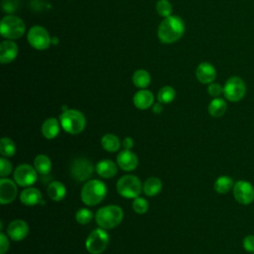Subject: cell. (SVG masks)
Returning <instances> with one entry per match:
<instances>
[{
	"mask_svg": "<svg viewBox=\"0 0 254 254\" xmlns=\"http://www.w3.org/2000/svg\"><path fill=\"white\" fill-rule=\"evenodd\" d=\"M185 32V23L178 16L165 18L158 28V38L164 44H172L182 38Z\"/></svg>",
	"mask_w": 254,
	"mask_h": 254,
	"instance_id": "6da1fadb",
	"label": "cell"
},
{
	"mask_svg": "<svg viewBox=\"0 0 254 254\" xmlns=\"http://www.w3.org/2000/svg\"><path fill=\"white\" fill-rule=\"evenodd\" d=\"M107 193L106 185L99 180H90L84 184L80 191V197L84 204L94 206L100 203Z\"/></svg>",
	"mask_w": 254,
	"mask_h": 254,
	"instance_id": "7a4b0ae2",
	"label": "cell"
},
{
	"mask_svg": "<svg viewBox=\"0 0 254 254\" xmlns=\"http://www.w3.org/2000/svg\"><path fill=\"white\" fill-rule=\"evenodd\" d=\"M123 219V210L118 205H106L95 213L96 223L104 229H111L120 224Z\"/></svg>",
	"mask_w": 254,
	"mask_h": 254,
	"instance_id": "3957f363",
	"label": "cell"
},
{
	"mask_svg": "<svg viewBox=\"0 0 254 254\" xmlns=\"http://www.w3.org/2000/svg\"><path fill=\"white\" fill-rule=\"evenodd\" d=\"M60 123L66 133L76 135L83 131L86 120L82 112L76 109H66L61 114Z\"/></svg>",
	"mask_w": 254,
	"mask_h": 254,
	"instance_id": "277c9868",
	"label": "cell"
},
{
	"mask_svg": "<svg viewBox=\"0 0 254 254\" xmlns=\"http://www.w3.org/2000/svg\"><path fill=\"white\" fill-rule=\"evenodd\" d=\"M25 24L17 16L8 15L1 20L0 34L8 40H15L21 38L25 33Z\"/></svg>",
	"mask_w": 254,
	"mask_h": 254,
	"instance_id": "5b68a950",
	"label": "cell"
},
{
	"mask_svg": "<svg viewBox=\"0 0 254 254\" xmlns=\"http://www.w3.org/2000/svg\"><path fill=\"white\" fill-rule=\"evenodd\" d=\"M117 191L126 198H136L140 195L143 187L138 177L133 175L123 176L116 184Z\"/></svg>",
	"mask_w": 254,
	"mask_h": 254,
	"instance_id": "8992f818",
	"label": "cell"
},
{
	"mask_svg": "<svg viewBox=\"0 0 254 254\" xmlns=\"http://www.w3.org/2000/svg\"><path fill=\"white\" fill-rule=\"evenodd\" d=\"M109 242V235L104 228H96L85 240V248L90 254L102 253Z\"/></svg>",
	"mask_w": 254,
	"mask_h": 254,
	"instance_id": "52a82bcc",
	"label": "cell"
},
{
	"mask_svg": "<svg viewBox=\"0 0 254 254\" xmlns=\"http://www.w3.org/2000/svg\"><path fill=\"white\" fill-rule=\"evenodd\" d=\"M246 93V84L239 76L229 77L224 86L223 94L225 98L231 102H237L241 100Z\"/></svg>",
	"mask_w": 254,
	"mask_h": 254,
	"instance_id": "ba28073f",
	"label": "cell"
},
{
	"mask_svg": "<svg viewBox=\"0 0 254 254\" xmlns=\"http://www.w3.org/2000/svg\"><path fill=\"white\" fill-rule=\"evenodd\" d=\"M28 42L36 50L43 51L50 47L51 37L48 31L41 26H34L28 32Z\"/></svg>",
	"mask_w": 254,
	"mask_h": 254,
	"instance_id": "9c48e42d",
	"label": "cell"
},
{
	"mask_svg": "<svg viewBox=\"0 0 254 254\" xmlns=\"http://www.w3.org/2000/svg\"><path fill=\"white\" fill-rule=\"evenodd\" d=\"M93 171V164L85 158H77L70 165V175L76 182L86 181L91 177Z\"/></svg>",
	"mask_w": 254,
	"mask_h": 254,
	"instance_id": "30bf717a",
	"label": "cell"
},
{
	"mask_svg": "<svg viewBox=\"0 0 254 254\" xmlns=\"http://www.w3.org/2000/svg\"><path fill=\"white\" fill-rule=\"evenodd\" d=\"M14 181L20 187H29L34 185L38 180V172L28 164L19 165L13 174Z\"/></svg>",
	"mask_w": 254,
	"mask_h": 254,
	"instance_id": "8fae6325",
	"label": "cell"
},
{
	"mask_svg": "<svg viewBox=\"0 0 254 254\" xmlns=\"http://www.w3.org/2000/svg\"><path fill=\"white\" fill-rule=\"evenodd\" d=\"M233 196L240 204H250L254 200V188L246 181H237L233 186Z\"/></svg>",
	"mask_w": 254,
	"mask_h": 254,
	"instance_id": "7c38bea8",
	"label": "cell"
},
{
	"mask_svg": "<svg viewBox=\"0 0 254 254\" xmlns=\"http://www.w3.org/2000/svg\"><path fill=\"white\" fill-rule=\"evenodd\" d=\"M10 179L2 178L0 180V203L1 204H8L11 203L17 195L18 190L17 186Z\"/></svg>",
	"mask_w": 254,
	"mask_h": 254,
	"instance_id": "4fadbf2b",
	"label": "cell"
},
{
	"mask_svg": "<svg viewBox=\"0 0 254 254\" xmlns=\"http://www.w3.org/2000/svg\"><path fill=\"white\" fill-rule=\"evenodd\" d=\"M7 234L14 241H21L29 234V226L22 219L13 220L7 227Z\"/></svg>",
	"mask_w": 254,
	"mask_h": 254,
	"instance_id": "5bb4252c",
	"label": "cell"
},
{
	"mask_svg": "<svg viewBox=\"0 0 254 254\" xmlns=\"http://www.w3.org/2000/svg\"><path fill=\"white\" fill-rule=\"evenodd\" d=\"M116 162L119 168L126 172H131L135 170L139 163L136 154L130 150H125V149L118 154L116 158Z\"/></svg>",
	"mask_w": 254,
	"mask_h": 254,
	"instance_id": "9a60e30c",
	"label": "cell"
},
{
	"mask_svg": "<svg viewBox=\"0 0 254 254\" xmlns=\"http://www.w3.org/2000/svg\"><path fill=\"white\" fill-rule=\"evenodd\" d=\"M196 78L201 83H211L216 77V70L214 66L206 62L200 63L195 70Z\"/></svg>",
	"mask_w": 254,
	"mask_h": 254,
	"instance_id": "2e32d148",
	"label": "cell"
},
{
	"mask_svg": "<svg viewBox=\"0 0 254 254\" xmlns=\"http://www.w3.org/2000/svg\"><path fill=\"white\" fill-rule=\"evenodd\" d=\"M18 55V46L11 40L3 41L0 44V62L5 64L15 60Z\"/></svg>",
	"mask_w": 254,
	"mask_h": 254,
	"instance_id": "e0dca14e",
	"label": "cell"
},
{
	"mask_svg": "<svg viewBox=\"0 0 254 254\" xmlns=\"http://www.w3.org/2000/svg\"><path fill=\"white\" fill-rule=\"evenodd\" d=\"M153 102H154V95L150 90H147V89H141L137 91L133 96L134 105L141 110L150 108Z\"/></svg>",
	"mask_w": 254,
	"mask_h": 254,
	"instance_id": "ac0fdd59",
	"label": "cell"
},
{
	"mask_svg": "<svg viewBox=\"0 0 254 254\" xmlns=\"http://www.w3.org/2000/svg\"><path fill=\"white\" fill-rule=\"evenodd\" d=\"M95 171L101 178L110 179L117 174V165L111 160H101L96 164Z\"/></svg>",
	"mask_w": 254,
	"mask_h": 254,
	"instance_id": "d6986e66",
	"label": "cell"
},
{
	"mask_svg": "<svg viewBox=\"0 0 254 254\" xmlns=\"http://www.w3.org/2000/svg\"><path fill=\"white\" fill-rule=\"evenodd\" d=\"M20 200L25 205H36L42 201V193L35 188H27L22 190Z\"/></svg>",
	"mask_w": 254,
	"mask_h": 254,
	"instance_id": "ffe728a7",
	"label": "cell"
},
{
	"mask_svg": "<svg viewBox=\"0 0 254 254\" xmlns=\"http://www.w3.org/2000/svg\"><path fill=\"white\" fill-rule=\"evenodd\" d=\"M42 133L47 139L56 138L60 133L59 121L54 117L46 119L42 125Z\"/></svg>",
	"mask_w": 254,
	"mask_h": 254,
	"instance_id": "44dd1931",
	"label": "cell"
},
{
	"mask_svg": "<svg viewBox=\"0 0 254 254\" xmlns=\"http://www.w3.org/2000/svg\"><path fill=\"white\" fill-rule=\"evenodd\" d=\"M47 192H48V195L50 196V198L52 200L61 201L62 199L64 198L65 193H66V190H65V187L63 183L58 182V181H54L48 186Z\"/></svg>",
	"mask_w": 254,
	"mask_h": 254,
	"instance_id": "7402d4cb",
	"label": "cell"
},
{
	"mask_svg": "<svg viewBox=\"0 0 254 254\" xmlns=\"http://www.w3.org/2000/svg\"><path fill=\"white\" fill-rule=\"evenodd\" d=\"M162 182L156 177L148 178L143 185V191L148 196H155L162 190Z\"/></svg>",
	"mask_w": 254,
	"mask_h": 254,
	"instance_id": "603a6c76",
	"label": "cell"
},
{
	"mask_svg": "<svg viewBox=\"0 0 254 254\" xmlns=\"http://www.w3.org/2000/svg\"><path fill=\"white\" fill-rule=\"evenodd\" d=\"M207 109H208V113L212 117H220L225 113L227 109V104L224 99L220 97H215L210 101Z\"/></svg>",
	"mask_w": 254,
	"mask_h": 254,
	"instance_id": "cb8c5ba5",
	"label": "cell"
},
{
	"mask_svg": "<svg viewBox=\"0 0 254 254\" xmlns=\"http://www.w3.org/2000/svg\"><path fill=\"white\" fill-rule=\"evenodd\" d=\"M34 168L41 175H48L52 170L51 159L44 154L38 155L34 160Z\"/></svg>",
	"mask_w": 254,
	"mask_h": 254,
	"instance_id": "d4e9b609",
	"label": "cell"
},
{
	"mask_svg": "<svg viewBox=\"0 0 254 254\" xmlns=\"http://www.w3.org/2000/svg\"><path fill=\"white\" fill-rule=\"evenodd\" d=\"M233 186H234V183L230 177L221 176L215 180L213 188L216 192L223 194L228 192L231 189H233Z\"/></svg>",
	"mask_w": 254,
	"mask_h": 254,
	"instance_id": "484cf974",
	"label": "cell"
},
{
	"mask_svg": "<svg viewBox=\"0 0 254 254\" xmlns=\"http://www.w3.org/2000/svg\"><path fill=\"white\" fill-rule=\"evenodd\" d=\"M132 81L134 85L138 88L144 89L151 82V76L149 72L145 69H137L132 76Z\"/></svg>",
	"mask_w": 254,
	"mask_h": 254,
	"instance_id": "4316f807",
	"label": "cell"
},
{
	"mask_svg": "<svg viewBox=\"0 0 254 254\" xmlns=\"http://www.w3.org/2000/svg\"><path fill=\"white\" fill-rule=\"evenodd\" d=\"M120 140L114 134H105L101 138V146L107 152H116L120 148Z\"/></svg>",
	"mask_w": 254,
	"mask_h": 254,
	"instance_id": "83f0119b",
	"label": "cell"
},
{
	"mask_svg": "<svg viewBox=\"0 0 254 254\" xmlns=\"http://www.w3.org/2000/svg\"><path fill=\"white\" fill-rule=\"evenodd\" d=\"M0 153L3 157H13L16 153L15 143L7 137H3L0 141Z\"/></svg>",
	"mask_w": 254,
	"mask_h": 254,
	"instance_id": "f1b7e54d",
	"label": "cell"
},
{
	"mask_svg": "<svg viewBox=\"0 0 254 254\" xmlns=\"http://www.w3.org/2000/svg\"><path fill=\"white\" fill-rule=\"evenodd\" d=\"M175 96H176V91L170 85L163 86L159 90L158 95H157L159 102H161L162 104H167V103L172 102L175 99Z\"/></svg>",
	"mask_w": 254,
	"mask_h": 254,
	"instance_id": "f546056e",
	"label": "cell"
},
{
	"mask_svg": "<svg viewBox=\"0 0 254 254\" xmlns=\"http://www.w3.org/2000/svg\"><path fill=\"white\" fill-rule=\"evenodd\" d=\"M156 10L160 16L167 18L172 15L173 7L168 0H159L156 4Z\"/></svg>",
	"mask_w": 254,
	"mask_h": 254,
	"instance_id": "4dcf8cb0",
	"label": "cell"
},
{
	"mask_svg": "<svg viewBox=\"0 0 254 254\" xmlns=\"http://www.w3.org/2000/svg\"><path fill=\"white\" fill-rule=\"evenodd\" d=\"M93 218V212L87 208H80L75 213V220L79 224H86Z\"/></svg>",
	"mask_w": 254,
	"mask_h": 254,
	"instance_id": "1f68e13d",
	"label": "cell"
},
{
	"mask_svg": "<svg viewBox=\"0 0 254 254\" xmlns=\"http://www.w3.org/2000/svg\"><path fill=\"white\" fill-rule=\"evenodd\" d=\"M132 208L135 212H137L139 214H144L149 209V203H148L147 199L138 196V197L134 198V200L132 202Z\"/></svg>",
	"mask_w": 254,
	"mask_h": 254,
	"instance_id": "d6a6232c",
	"label": "cell"
},
{
	"mask_svg": "<svg viewBox=\"0 0 254 254\" xmlns=\"http://www.w3.org/2000/svg\"><path fill=\"white\" fill-rule=\"evenodd\" d=\"M11 172H12V164L7 159L2 157L0 159V176L2 178H5L6 176L10 175Z\"/></svg>",
	"mask_w": 254,
	"mask_h": 254,
	"instance_id": "836d02e7",
	"label": "cell"
},
{
	"mask_svg": "<svg viewBox=\"0 0 254 254\" xmlns=\"http://www.w3.org/2000/svg\"><path fill=\"white\" fill-rule=\"evenodd\" d=\"M207 92L210 96L218 97L220 94L223 93V86H221L219 83L211 82L207 87Z\"/></svg>",
	"mask_w": 254,
	"mask_h": 254,
	"instance_id": "e575fe53",
	"label": "cell"
},
{
	"mask_svg": "<svg viewBox=\"0 0 254 254\" xmlns=\"http://www.w3.org/2000/svg\"><path fill=\"white\" fill-rule=\"evenodd\" d=\"M243 247L247 252L254 253V235H247L243 239Z\"/></svg>",
	"mask_w": 254,
	"mask_h": 254,
	"instance_id": "d590c367",
	"label": "cell"
},
{
	"mask_svg": "<svg viewBox=\"0 0 254 254\" xmlns=\"http://www.w3.org/2000/svg\"><path fill=\"white\" fill-rule=\"evenodd\" d=\"M9 249V241L5 233L0 232V254H5Z\"/></svg>",
	"mask_w": 254,
	"mask_h": 254,
	"instance_id": "8d00e7d4",
	"label": "cell"
},
{
	"mask_svg": "<svg viewBox=\"0 0 254 254\" xmlns=\"http://www.w3.org/2000/svg\"><path fill=\"white\" fill-rule=\"evenodd\" d=\"M122 146H123V148H124L125 150H130V149H132L133 146H134V141H133V139H132L131 137H126V138H124V140H123V142H122Z\"/></svg>",
	"mask_w": 254,
	"mask_h": 254,
	"instance_id": "74e56055",
	"label": "cell"
},
{
	"mask_svg": "<svg viewBox=\"0 0 254 254\" xmlns=\"http://www.w3.org/2000/svg\"><path fill=\"white\" fill-rule=\"evenodd\" d=\"M162 111H163V105H162L161 102H158V103L154 104V106H153V112H154V113L159 114V113H161Z\"/></svg>",
	"mask_w": 254,
	"mask_h": 254,
	"instance_id": "f35d334b",
	"label": "cell"
},
{
	"mask_svg": "<svg viewBox=\"0 0 254 254\" xmlns=\"http://www.w3.org/2000/svg\"><path fill=\"white\" fill-rule=\"evenodd\" d=\"M253 254H254V253H253Z\"/></svg>",
	"mask_w": 254,
	"mask_h": 254,
	"instance_id": "ab89813d",
	"label": "cell"
}]
</instances>
